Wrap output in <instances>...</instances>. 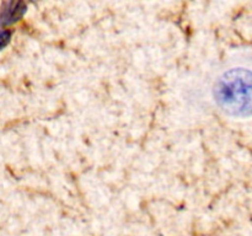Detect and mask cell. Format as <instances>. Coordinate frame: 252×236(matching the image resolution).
Listing matches in <instances>:
<instances>
[{
  "mask_svg": "<svg viewBox=\"0 0 252 236\" xmlns=\"http://www.w3.org/2000/svg\"><path fill=\"white\" fill-rule=\"evenodd\" d=\"M213 97L229 117H252V52L235 57L219 73L214 81Z\"/></svg>",
  "mask_w": 252,
  "mask_h": 236,
  "instance_id": "obj_1",
  "label": "cell"
},
{
  "mask_svg": "<svg viewBox=\"0 0 252 236\" xmlns=\"http://www.w3.org/2000/svg\"><path fill=\"white\" fill-rule=\"evenodd\" d=\"M27 5L22 1L5 2L0 9V25L7 26V25L19 21L25 15Z\"/></svg>",
  "mask_w": 252,
  "mask_h": 236,
  "instance_id": "obj_2",
  "label": "cell"
},
{
  "mask_svg": "<svg viewBox=\"0 0 252 236\" xmlns=\"http://www.w3.org/2000/svg\"><path fill=\"white\" fill-rule=\"evenodd\" d=\"M10 38H11V32L7 31V30H1L0 31V51L7 46Z\"/></svg>",
  "mask_w": 252,
  "mask_h": 236,
  "instance_id": "obj_3",
  "label": "cell"
}]
</instances>
